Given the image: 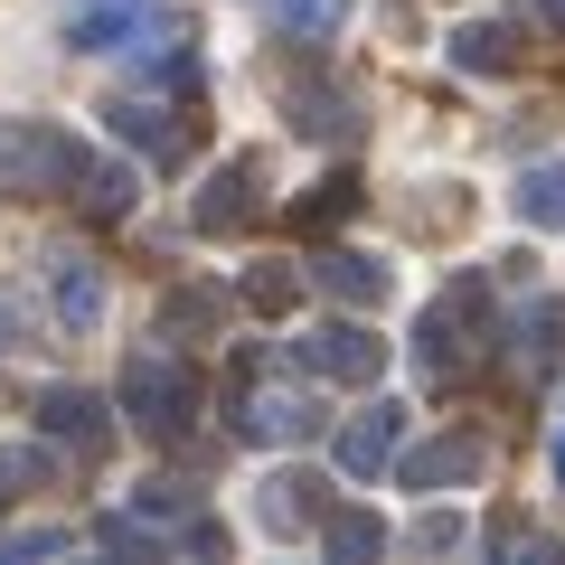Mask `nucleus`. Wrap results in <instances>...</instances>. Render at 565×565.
I'll use <instances>...</instances> for the list:
<instances>
[{
    "instance_id": "8",
    "label": "nucleus",
    "mask_w": 565,
    "mask_h": 565,
    "mask_svg": "<svg viewBox=\"0 0 565 565\" xmlns=\"http://www.w3.org/2000/svg\"><path fill=\"white\" fill-rule=\"evenodd\" d=\"M302 282H321L330 302H349V311H377L386 292H396V264L359 255V245H321V255L302 264Z\"/></svg>"
},
{
    "instance_id": "2",
    "label": "nucleus",
    "mask_w": 565,
    "mask_h": 565,
    "mask_svg": "<svg viewBox=\"0 0 565 565\" xmlns=\"http://www.w3.org/2000/svg\"><path fill=\"white\" fill-rule=\"evenodd\" d=\"M122 415L151 434V444H180L189 415H199V367L180 349H132L122 359Z\"/></svg>"
},
{
    "instance_id": "25",
    "label": "nucleus",
    "mask_w": 565,
    "mask_h": 565,
    "mask_svg": "<svg viewBox=\"0 0 565 565\" xmlns=\"http://www.w3.org/2000/svg\"><path fill=\"white\" fill-rule=\"evenodd\" d=\"M57 546H66V527H10L0 556H57Z\"/></svg>"
},
{
    "instance_id": "10",
    "label": "nucleus",
    "mask_w": 565,
    "mask_h": 565,
    "mask_svg": "<svg viewBox=\"0 0 565 565\" xmlns=\"http://www.w3.org/2000/svg\"><path fill=\"white\" fill-rule=\"evenodd\" d=\"M396 444H405V405H396V396H377L367 415H349V424H340V471H349V481H377V471L396 462Z\"/></svg>"
},
{
    "instance_id": "15",
    "label": "nucleus",
    "mask_w": 565,
    "mask_h": 565,
    "mask_svg": "<svg viewBox=\"0 0 565 565\" xmlns=\"http://www.w3.org/2000/svg\"><path fill=\"white\" fill-rule=\"evenodd\" d=\"M141 20H151L141 0H85L76 20H66V47H85V57H104V47H122V39H132Z\"/></svg>"
},
{
    "instance_id": "4",
    "label": "nucleus",
    "mask_w": 565,
    "mask_h": 565,
    "mask_svg": "<svg viewBox=\"0 0 565 565\" xmlns=\"http://www.w3.org/2000/svg\"><path fill=\"white\" fill-rule=\"evenodd\" d=\"M292 367H302V377H340V386H377L386 377V340L367 321H321V330L292 340Z\"/></svg>"
},
{
    "instance_id": "24",
    "label": "nucleus",
    "mask_w": 565,
    "mask_h": 565,
    "mask_svg": "<svg viewBox=\"0 0 565 565\" xmlns=\"http://www.w3.org/2000/svg\"><path fill=\"white\" fill-rule=\"evenodd\" d=\"M415 546H424V556H452V546H462V509H424V519H415Z\"/></svg>"
},
{
    "instance_id": "27",
    "label": "nucleus",
    "mask_w": 565,
    "mask_h": 565,
    "mask_svg": "<svg viewBox=\"0 0 565 565\" xmlns=\"http://www.w3.org/2000/svg\"><path fill=\"white\" fill-rule=\"evenodd\" d=\"M527 10H537V20H546V29L565 39V0H527Z\"/></svg>"
},
{
    "instance_id": "9",
    "label": "nucleus",
    "mask_w": 565,
    "mask_h": 565,
    "mask_svg": "<svg viewBox=\"0 0 565 565\" xmlns=\"http://www.w3.org/2000/svg\"><path fill=\"white\" fill-rule=\"evenodd\" d=\"M39 434L47 444H76V462H95V452L114 444L104 396H85V386H39Z\"/></svg>"
},
{
    "instance_id": "26",
    "label": "nucleus",
    "mask_w": 565,
    "mask_h": 565,
    "mask_svg": "<svg viewBox=\"0 0 565 565\" xmlns=\"http://www.w3.org/2000/svg\"><path fill=\"white\" fill-rule=\"evenodd\" d=\"M180 509H189L180 481H141V519H180Z\"/></svg>"
},
{
    "instance_id": "7",
    "label": "nucleus",
    "mask_w": 565,
    "mask_h": 565,
    "mask_svg": "<svg viewBox=\"0 0 565 565\" xmlns=\"http://www.w3.org/2000/svg\"><path fill=\"white\" fill-rule=\"evenodd\" d=\"M255 519L274 527V537H311V527L330 519V471H311V462H282V471H264V500H255Z\"/></svg>"
},
{
    "instance_id": "20",
    "label": "nucleus",
    "mask_w": 565,
    "mask_h": 565,
    "mask_svg": "<svg viewBox=\"0 0 565 565\" xmlns=\"http://www.w3.org/2000/svg\"><path fill=\"white\" fill-rule=\"evenodd\" d=\"M282 39H340L349 29V0H264Z\"/></svg>"
},
{
    "instance_id": "23",
    "label": "nucleus",
    "mask_w": 565,
    "mask_h": 565,
    "mask_svg": "<svg viewBox=\"0 0 565 565\" xmlns=\"http://www.w3.org/2000/svg\"><path fill=\"white\" fill-rule=\"evenodd\" d=\"M349 207H359V180H349V170H340V180H321V199L302 207V226H340Z\"/></svg>"
},
{
    "instance_id": "28",
    "label": "nucleus",
    "mask_w": 565,
    "mask_h": 565,
    "mask_svg": "<svg viewBox=\"0 0 565 565\" xmlns=\"http://www.w3.org/2000/svg\"><path fill=\"white\" fill-rule=\"evenodd\" d=\"M556 490H565V434H556Z\"/></svg>"
},
{
    "instance_id": "16",
    "label": "nucleus",
    "mask_w": 565,
    "mask_h": 565,
    "mask_svg": "<svg viewBox=\"0 0 565 565\" xmlns=\"http://www.w3.org/2000/svg\"><path fill=\"white\" fill-rule=\"evenodd\" d=\"M509 207H519V226H565V161H527Z\"/></svg>"
},
{
    "instance_id": "5",
    "label": "nucleus",
    "mask_w": 565,
    "mask_h": 565,
    "mask_svg": "<svg viewBox=\"0 0 565 565\" xmlns=\"http://www.w3.org/2000/svg\"><path fill=\"white\" fill-rule=\"evenodd\" d=\"M189 217H199V236H245V226L264 217V161H255V151H236L226 170H207V189H199Z\"/></svg>"
},
{
    "instance_id": "19",
    "label": "nucleus",
    "mask_w": 565,
    "mask_h": 565,
    "mask_svg": "<svg viewBox=\"0 0 565 565\" xmlns=\"http://www.w3.org/2000/svg\"><path fill=\"white\" fill-rule=\"evenodd\" d=\"M292 132H311V141H349V132H359V114H349L340 85H311V95L292 85Z\"/></svg>"
},
{
    "instance_id": "13",
    "label": "nucleus",
    "mask_w": 565,
    "mask_h": 565,
    "mask_svg": "<svg viewBox=\"0 0 565 565\" xmlns=\"http://www.w3.org/2000/svg\"><path fill=\"white\" fill-rule=\"evenodd\" d=\"M236 302L255 311V321H292V311H302V264H245Z\"/></svg>"
},
{
    "instance_id": "14",
    "label": "nucleus",
    "mask_w": 565,
    "mask_h": 565,
    "mask_svg": "<svg viewBox=\"0 0 565 565\" xmlns=\"http://www.w3.org/2000/svg\"><path fill=\"white\" fill-rule=\"evenodd\" d=\"M104 114H114V132H122V141H141L161 170H180V161H189V132L161 114V104H104Z\"/></svg>"
},
{
    "instance_id": "17",
    "label": "nucleus",
    "mask_w": 565,
    "mask_h": 565,
    "mask_svg": "<svg viewBox=\"0 0 565 565\" xmlns=\"http://www.w3.org/2000/svg\"><path fill=\"white\" fill-rule=\"evenodd\" d=\"M311 537H321V556H386V519L377 509H340L330 500V519L311 527Z\"/></svg>"
},
{
    "instance_id": "22",
    "label": "nucleus",
    "mask_w": 565,
    "mask_h": 565,
    "mask_svg": "<svg viewBox=\"0 0 565 565\" xmlns=\"http://www.w3.org/2000/svg\"><path fill=\"white\" fill-rule=\"evenodd\" d=\"M519 349H527V359H565V292H546V302H527L519 311Z\"/></svg>"
},
{
    "instance_id": "6",
    "label": "nucleus",
    "mask_w": 565,
    "mask_h": 565,
    "mask_svg": "<svg viewBox=\"0 0 565 565\" xmlns=\"http://www.w3.org/2000/svg\"><path fill=\"white\" fill-rule=\"evenodd\" d=\"M386 471H396L405 490H471L490 471V444H481V434H434V444H415V452L396 444V462H386Z\"/></svg>"
},
{
    "instance_id": "18",
    "label": "nucleus",
    "mask_w": 565,
    "mask_h": 565,
    "mask_svg": "<svg viewBox=\"0 0 565 565\" xmlns=\"http://www.w3.org/2000/svg\"><path fill=\"white\" fill-rule=\"evenodd\" d=\"M66 199H76V207H85V217H95V226H114L122 207H132V170H122V161H85Z\"/></svg>"
},
{
    "instance_id": "1",
    "label": "nucleus",
    "mask_w": 565,
    "mask_h": 565,
    "mask_svg": "<svg viewBox=\"0 0 565 565\" xmlns=\"http://www.w3.org/2000/svg\"><path fill=\"white\" fill-rule=\"evenodd\" d=\"M85 170V141L47 114H10L0 122V199H66Z\"/></svg>"
},
{
    "instance_id": "21",
    "label": "nucleus",
    "mask_w": 565,
    "mask_h": 565,
    "mask_svg": "<svg viewBox=\"0 0 565 565\" xmlns=\"http://www.w3.org/2000/svg\"><path fill=\"white\" fill-rule=\"evenodd\" d=\"M57 321L66 330H95L104 321V274H95V264H66V274H57Z\"/></svg>"
},
{
    "instance_id": "29",
    "label": "nucleus",
    "mask_w": 565,
    "mask_h": 565,
    "mask_svg": "<svg viewBox=\"0 0 565 565\" xmlns=\"http://www.w3.org/2000/svg\"><path fill=\"white\" fill-rule=\"evenodd\" d=\"M0 500H10V490H0Z\"/></svg>"
},
{
    "instance_id": "3",
    "label": "nucleus",
    "mask_w": 565,
    "mask_h": 565,
    "mask_svg": "<svg viewBox=\"0 0 565 565\" xmlns=\"http://www.w3.org/2000/svg\"><path fill=\"white\" fill-rule=\"evenodd\" d=\"M321 396H311L302 377L292 386H245V396H226V434H236V444H311V434H321Z\"/></svg>"
},
{
    "instance_id": "12",
    "label": "nucleus",
    "mask_w": 565,
    "mask_h": 565,
    "mask_svg": "<svg viewBox=\"0 0 565 565\" xmlns=\"http://www.w3.org/2000/svg\"><path fill=\"white\" fill-rule=\"evenodd\" d=\"M207 330H226V282H180V292H161V340H207Z\"/></svg>"
},
{
    "instance_id": "11",
    "label": "nucleus",
    "mask_w": 565,
    "mask_h": 565,
    "mask_svg": "<svg viewBox=\"0 0 565 565\" xmlns=\"http://www.w3.org/2000/svg\"><path fill=\"white\" fill-rule=\"evenodd\" d=\"M444 47H452V66H462V76H519V66H527L519 29H500V20H462Z\"/></svg>"
}]
</instances>
